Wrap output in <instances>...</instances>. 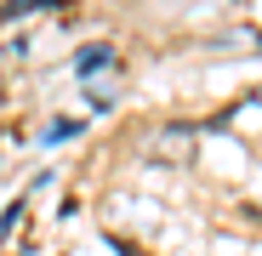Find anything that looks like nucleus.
Masks as SVG:
<instances>
[{
  "mask_svg": "<svg viewBox=\"0 0 262 256\" xmlns=\"http://www.w3.org/2000/svg\"><path fill=\"white\" fill-rule=\"evenodd\" d=\"M114 63V46H85V52H74V74H97V68H108Z\"/></svg>",
  "mask_w": 262,
  "mask_h": 256,
  "instance_id": "1",
  "label": "nucleus"
},
{
  "mask_svg": "<svg viewBox=\"0 0 262 256\" xmlns=\"http://www.w3.org/2000/svg\"><path fill=\"white\" fill-rule=\"evenodd\" d=\"M46 6H57V0H12V6H6V17H23V12H46Z\"/></svg>",
  "mask_w": 262,
  "mask_h": 256,
  "instance_id": "2",
  "label": "nucleus"
},
{
  "mask_svg": "<svg viewBox=\"0 0 262 256\" xmlns=\"http://www.w3.org/2000/svg\"><path fill=\"white\" fill-rule=\"evenodd\" d=\"M74 131H80V125H74V120H57V125H52V131H46V143H69Z\"/></svg>",
  "mask_w": 262,
  "mask_h": 256,
  "instance_id": "3",
  "label": "nucleus"
},
{
  "mask_svg": "<svg viewBox=\"0 0 262 256\" xmlns=\"http://www.w3.org/2000/svg\"><path fill=\"white\" fill-rule=\"evenodd\" d=\"M17 217H23V199H12V205H6V217H0V234H12V228H17Z\"/></svg>",
  "mask_w": 262,
  "mask_h": 256,
  "instance_id": "4",
  "label": "nucleus"
},
{
  "mask_svg": "<svg viewBox=\"0 0 262 256\" xmlns=\"http://www.w3.org/2000/svg\"><path fill=\"white\" fill-rule=\"evenodd\" d=\"M108 245H114V250H120V256H143V250H137V245H125V239H108Z\"/></svg>",
  "mask_w": 262,
  "mask_h": 256,
  "instance_id": "5",
  "label": "nucleus"
},
{
  "mask_svg": "<svg viewBox=\"0 0 262 256\" xmlns=\"http://www.w3.org/2000/svg\"><path fill=\"white\" fill-rule=\"evenodd\" d=\"M256 46H262V34H256Z\"/></svg>",
  "mask_w": 262,
  "mask_h": 256,
  "instance_id": "6",
  "label": "nucleus"
}]
</instances>
